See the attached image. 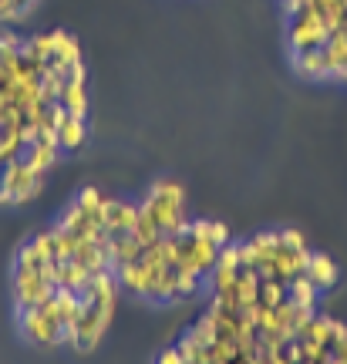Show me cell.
I'll return each instance as SVG.
<instances>
[{"label": "cell", "mask_w": 347, "mask_h": 364, "mask_svg": "<svg viewBox=\"0 0 347 364\" xmlns=\"http://www.w3.org/2000/svg\"><path fill=\"white\" fill-rule=\"evenodd\" d=\"M81 209H88V213H95V216H102V203H105V196L95 189V186H85L81 193H78V199H75Z\"/></svg>", "instance_id": "cell-23"}, {"label": "cell", "mask_w": 347, "mask_h": 364, "mask_svg": "<svg viewBox=\"0 0 347 364\" xmlns=\"http://www.w3.org/2000/svg\"><path fill=\"white\" fill-rule=\"evenodd\" d=\"M287 38H290V51L300 54V51H317L327 44L331 38V27L324 21L321 14L307 7V11H300L290 17V24H287Z\"/></svg>", "instance_id": "cell-4"}, {"label": "cell", "mask_w": 347, "mask_h": 364, "mask_svg": "<svg viewBox=\"0 0 347 364\" xmlns=\"http://www.w3.org/2000/svg\"><path fill=\"white\" fill-rule=\"evenodd\" d=\"M17 324L24 331V338L38 348H58L65 344V321L54 307V297L38 304V307H27V311H17Z\"/></svg>", "instance_id": "cell-2"}, {"label": "cell", "mask_w": 347, "mask_h": 364, "mask_svg": "<svg viewBox=\"0 0 347 364\" xmlns=\"http://www.w3.org/2000/svg\"><path fill=\"white\" fill-rule=\"evenodd\" d=\"M233 364H257V358H246V354H240V358H236Z\"/></svg>", "instance_id": "cell-31"}, {"label": "cell", "mask_w": 347, "mask_h": 364, "mask_svg": "<svg viewBox=\"0 0 347 364\" xmlns=\"http://www.w3.org/2000/svg\"><path fill=\"white\" fill-rule=\"evenodd\" d=\"M283 358H287L290 364H300V361H304V348H300V338H294V341H287V344H283Z\"/></svg>", "instance_id": "cell-28"}, {"label": "cell", "mask_w": 347, "mask_h": 364, "mask_svg": "<svg viewBox=\"0 0 347 364\" xmlns=\"http://www.w3.org/2000/svg\"><path fill=\"white\" fill-rule=\"evenodd\" d=\"M115 277H118V287H122L125 294H132V297H139V300L145 297V287H149V267H145V260L118 267Z\"/></svg>", "instance_id": "cell-12"}, {"label": "cell", "mask_w": 347, "mask_h": 364, "mask_svg": "<svg viewBox=\"0 0 347 364\" xmlns=\"http://www.w3.org/2000/svg\"><path fill=\"white\" fill-rule=\"evenodd\" d=\"M287 300L297 304V307H310V311H317L321 287L314 284L307 273H300V277H294V280H287Z\"/></svg>", "instance_id": "cell-14"}, {"label": "cell", "mask_w": 347, "mask_h": 364, "mask_svg": "<svg viewBox=\"0 0 347 364\" xmlns=\"http://www.w3.org/2000/svg\"><path fill=\"white\" fill-rule=\"evenodd\" d=\"M209 354H213V361H226V364H233L236 358H240V351H236V341H233V338H216V341H213V348H209Z\"/></svg>", "instance_id": "cell-21"}, {"label": "cell", "mask_w": 347, "mask_h": 364, "mask_svg": "<svg viewBox=\"0 0 347 364\" xmlns=\"http://www.w3.org/2000/svg\"><path fill=\"white\" fill-rule=\"evenodd\" d=\"M189 331H193L196 341H199V344H206V348H213V341L219 338V334H216V324H213V317H209V314H203V317H199V321H196Z\"/></svg>", "instance_id": "cell-22"}, {"label": "cell", "mask_w": 347, "mask_h": 364, "mask_svg": "<svg viewBox=\"0 0 347 364\" xmlns=\"http://www.w3.org/2000/svg\"><path fill=\"white\" fill-rule=\"evenodd\" d=\"M34 243L41 247V253H44L48 260H54V257H58V240H54V230H48V233H38V236H34Z\"/></svg>", "instance_id": "cell-26"}, {"label": "cell", "mask_w": 347, "mask_h": 364, "mask_svg": "<svg viewBox=\"0 0 347 364\" xmlns=\"http://www.w3.org/2000/svg\"><path fill=\"white\" fill-rule=\"evenodd\" d=\"M142 253H145V247H142L132 233L112 236V267H115V270H118V267H125V263L142 260Z\"/></svg>", "instance_id": "cell-17"}, {"label": "cell", "mask_w": 347, "mask_h": 364, "mask_svg": "<svg viewBox=\"0 0 347 364\" xmlns=\"http://www.w3.org/2000/svg\"><path fill=\"white\" fill-rule=\"evenodd\" d=\"M95 277V273L88 270V267H81V263L71 257V260H58V287H68V290H85L88 287V280Z\"/></svg>", "instance_id": "cell-16"}, {"label": "cell", "mask_w": 347, "mask_h": 364, "mask_svg": "<svg viewBox=\"0 0 347 364\" xmlns=\"http://www.w3.org/2000/svg\"><path fill=\"white\" fill-rule=\"evenodd\" d=\"M307 277L314 280V284L324 290H331V287H337V280H341V267H337L327 253H314L310 250V263H307Z\"/></svg>", "instance_id": "cell-11"}, {"label": "cell", "mask_w": 347, "mask_h": 364, "mask_svg": "<svg viewBox=\"0 0 347 364\" xmlns=\"http://www.w3.org/2000/svg\"><path fill=\"white\" fill-rule=\"evenodd\" d=\"M58 226H65L68 233H75L78 240H95V236L105 230V226H102V216H95V213H88V209H81L78 203H71V206L61 213Z\"/></svg>", "instance_id": "cell-8"}, {"label": "cell", "mask_w": 347, "mask_h": 364, "mask_svg": "<svg viewBox=\"0 0 347 364\" xmlns=\"http://www.w3.org/2000/svg\"><path fill=\"white\" fill-rule=\"evenodd\" d=\"M78 61H81L78 41L71 38V34H65V31H54V44H51V58H48V65L68 71V68L78 65ZM48 65H44V68H48Z\"/></svg>", "instance_id": "cell-13"}, {"label": "cell", "mask_w": 347, "mask_h": 364, "mask_svg": "<svg viewBox=\"0 0 347 364\" xmlns=\"http://www.w3.org/2000/svg\"><path fill=\"white\" fill-rule=\"evenodd\" d=\"M21 44H24V41L17 38V34H11L7 27H0V61H7V58H14V54H21Z\"/></svg>", "instance_id": "cell-25"}, {"label": "cell", "mask_w": 347, "mask_h": 364, "mask_svg": "<svg viewBox=\"0 0 347 364\" xmlns=\"http://www.w3.org/2000/svg\"><path fill=\"white\" fill-rule=\"evenodd\" d=\"M344 334H347V324L334 321L331 314H314V317H310V324L304 327V334H300V338L317 341V344H324V348H334V344L344 338Z\"/></svg>", "instance_id": "cell-10"}, {"label": "cell", "mask_w": 347, "mask_h": 364, "mask_svg": "<svg viewBox=\"0 0 347 364\" xmlns=\"http://www.w3.org/2000/svg\"><path fill=\"white\" fill-rule=\"evenodd\" d=\"M51 297H54V287L44 284L41 270L14 263V304H17V311L38 307V304H44V300H51Z\"/></svg>", "instance_id": "cell-5"}, {"label": "cell", "mask_w": 347, "mask_h": 364, "mask_svg": "<svg viewBox=\"0 0 347 364\" xmlns=\"http://www.w3.org/2000/svg\"><path fill=\"white\" fill-rule=\"evenodd\" d=\"M24 11L17 7V0H0V24H11V21H21Z\"/></svg>", "instance_id": "cell-27"}, {"label": "cell", "mask_w": 347, "mask_h": 364, "mask_svg": "<svg viewBox=\"0 0 347 364\" xmlns=\"http://www.w3.org/2000/svg\"><path fill=\"white\" fill-rule=\"evenodd\" d=\"M294 68H297V75L307 81H334V68H331V58H327L324 48L294 54Z\"/></svg>", "instance_id": "cell-9"}, {"label": "cell", "mask_w": 347, "mask_h": 364, "mask_svg": "<svg viewBox=\"0 0 347 364\" xmlns=\"http://www.w3.org/2000/svg\"><path fill=\"white\" fill-rule=\"evenodd\" d=\"M236 294H240V307H257L260 304V273L253 267H240Z\"/></svg>", "instance_id": "cell-18"}, {"label": "cell", "mask_w": 347, "mask_h": 364, "mask_svg": "<svg viewBox=\"0 0 347 364\" xmlns=\"http://www.w3.org/2000/svg\"><path fill=\"white\" fill-rule=\"evenodd\" d=\"M331 354H334V358H337L341 364H347V334H344L341 341H337L334 348H331Z\"/></svg>", "instance_id": "cell-30"}, {"label": "cell", "mask_w": 347, "mask_h": 364, "mask_svg": "<svg viewBox=\"0 0 347 364\" xmlns=\"http://www.w3.org/2000/svg\"><path fill=\"white\" fill-rule=\"evenodd\" d=\"M155 364H182V354H179V348H166V351H159V358H155Z\"/></svg>", "instance_id": "cell-29"}, {"label": "cell", "mask_w": 347, "mask_h": 364, "mask_svg": "<svg viewBox=\"0 0 347 364\" xmlns=\"http://www.w3.org/2000/svg\"><path fill=\"white\" fill-rule=\"evenodd\" d=\"M58 145H61V152H75L81 145L88 142V125H85V118H75V115H65V122L58 125Z\"/></svg>", "instance_id": "cell-15"}, {"label": "cell", "mask_w": 347, "mask_h": 364, "mask_svg": "<svg viewBox=\"0 0 347 364\" xmlns=\"http://www.w3.org/2000/svg\"><path fill=\"white\" fill-rule=\"evenodd\" d=\"M132 236L139 240L142 247H152L155 240L162 236V230H159V223L152 220V213L139 203V216H135V226H132Z\"/></svg>", "instance_id": "cell-19"}, {"label": "cell", "mask_w": 347, "mask_h": 364, "mask_svg": "<svg viewBox=\"0 0 347 364\" xmlns=\"http://www.w3.org/2000/svg\"><path fill=\"white\" fill-rule=\"evenodd\" d=\"M142 206L152 213L162 236H182L189 230V213H186V189L176 179H159L149 186Z\"/></svg>", "instance_id": "cell-1"}, {"label": "cell", "mask_w": 347, "mask_h": 364, "mask_svg": "<svg viewBox=\"0 0 347 364\" xmlns=\"http://www.w3.org/2000/svg\"><path fill=\"white\" fill-rule=\"evenodd\" d=\"M300 364H317V361H300Z\"/></svg>", "instance_id": "cell-33"}, {"label": "cell", "mask_w": 347, "mask_h": 364, "mask_svg": "<svg viewBox=\"0 0 347 364\" xmlns=\"http://www.w3.org/2000/svg\"><path fill=\"white\" fill-rule=\"evenodd\" d=\"M287 300V284L283 280H260V304L263 307H280Z\"/></svg>", "instance_id": "cell-20"}, {"label": "cell", "mask_w": 347, "mask_h": 364, "mask_svg": "<svg viewBox=\"0 0 347 364\" xmlns=\"http://www.w3.org/2000/svg\"><path fill=\"white\" fill-rule=\"evenodd\" d=\"M61 105H65L68 115L88 118V68H85V61L68 68V81L61 88Z\"/></svg>", "instance_id": "cell-6"}, {"label": "cell", "mask_w": 347, "mask_h": 364, "mask_svg": "<svg viewBox=\"0 0 347 364\" xmlns=\"http://www.w3.org/2000/svg\"><path fill=\"white\" fill-rule=\"evenodd\" d=\"M41 189H44V172H38L24 156L14 159L4 166V196H7V203H31V199H38Z\"/></svg>", "instance_id": "cell-3"}, {"label": "cell", "mask_w": 347, "mask_h": 364, "mask_svg": "<svg viewBox=\"0 0 347 364\" xmlns=\"http://www.w3.org/2000/svg\"><path fill=\"white\" fill-rule=\"evenodd\" d=\"M0 203H7V196H4V169H0Z\"/></svg>", "instance_id": "cell-32"}, {"label": "cell", "mask_w": 347, "mask_h": 364, "mask_svg": "<svg viewBox=\"0 0 347 364\" xmlns=\"http://www.w3.org/2000/svg\"><path fill=\"white\" fill-rule=\"evenodd\" d=\"M44 260H48V257L41 253V247L34 243V240L17 250V263H21V267H34V270H41V263H44Z\"/></svg>", "instance_id": "cell-24"}, {"label": "cell", "mask_w": 347, "mask_h": 364, "mask_svg": "<svg viewBox=\"0 0 347 364\" xmlns=\"http://www.w3.org/2000/svg\"><path fill=\"white\" fill-rule=\"evenodd\" d=\"M135 216H139V206H135V203H125V199H112V196H105V203H102V226H105V233H108V236L132 233Z\"/></svg>", "instance_id": "cell-7"}]
</instances>
